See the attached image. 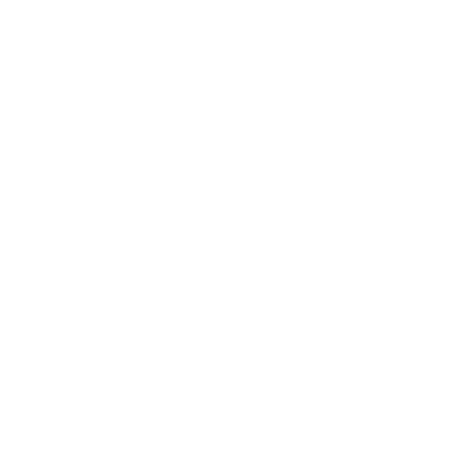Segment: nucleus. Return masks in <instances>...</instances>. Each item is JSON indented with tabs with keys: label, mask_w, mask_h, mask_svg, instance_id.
<instances>
[]
</instances>
